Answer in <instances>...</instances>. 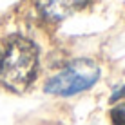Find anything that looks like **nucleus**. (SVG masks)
Masks as SVG:
<instances>
[{
	"mask_svg": "<svg viewBox=\"0 0 125 125\" xmlns=\"http://www.w3.org/2000/svg\"><path fill=\"white\" fill-rule=\"evenodd\" d=\"M38 71V49L29 38L13 36L2 53L0 82L13 93H24Z\"/></svg>",
	"mask_w": 125,
	"mask_h": 125,
	"instance_id": "nucleus-1",
	"label": "nucleus"
},
{
	"mask_svg": "<svg viewBox=\"0 0 125 125\" xmlns=\"http://www.w3.org/2000/svg\"><path fill=\"white\" fill-rule=\"evenodd\" d=\"M100 78V67L94 60L78 58L45 82L44 91L56 96H74L91 89Z\"/></svg>",
	"mask_w": 125,
	"mask_h": 125,
	"instance_id": "nucleus-2",
	"label": "nucleus"
},
{
	"mask_svg": "<svg viewBox=\"0 0 125 125\" xmlns=\"http://www.w3.org/2000/svg\"><path fill=\"white\" fill-rule=\"evenodd\" d=\"M89 4V0H36V7L44 18L51 22L67 18L74 11L83 9Z\"/></svg>",
	"mask_w": 125,
	"mask_h": 125,
	"instance_id": "nucleus-3",
	"label": "nucleus"
},
{
	"mask_svg": "<svg viewBox=\"0 0 125 125\" xmlns=\"http://www.w3.org/2000/svg\"><path fill=\"white\" fill-rule=\"evenodd\" d=\"M111 122L113 125H125V103H118L111 109Z\"/></svg>",
	"mask_w": 125,
	"mask_h": 125,
	"instance_id": "nucleus-4",
	"label": "nucleus"
},
{
	"mask_svg": "<svg viewBox=\"0 0 125 125\" xmlns=\"http://www.w3.org/2000/svg\"><path fill=\"white\" fill-rule=\"evenodd\" d=\"M116 100H125V85L120 89H116V91L113 93V96H111V102H116Z\"/></svg>",
	"mask_w": 125,
	"mask_h": 125,
	"instance_id": "nucleus-5",
	"label": "nucleus"
},
{
	"mask_svg": "<svg viewBox=\"0 0 125 125\" xmlns=\"http://www.w3.org/2000/svg\"><path fill=\"white\" fill-rule=\"evenodd\" d=\"M0 63H2V49H0Z\"/></svg>",
	"mask_w": 125,
	"mask_h": 125,
	"instance_id": "nucleus-6",
	"label": "nucleus"
}]
</instances>
